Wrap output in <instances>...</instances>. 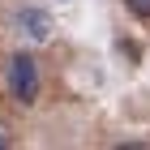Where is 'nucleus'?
I'll return each instance as SVG.
<instances>
[{"label": "nucleus", "instance_id": "obj_1", "mask_svg": "<svg viewBox=\"0 0 150 150\" xmlns=\"http://www.w3.org/2000/svg\"><path fill=\"white\" fill-rule=\"evenodd\" d=\"M4 81H9V94H13V99H17L22 107L39 103V90H43V73H39L35 56L17 52V56L9 60V69H4Z\"/></svg>", "mask_w": 150, "mask_h": 150}, {"label": "nucleus", "instance_id": "obj_2", "mask_svg": "<svg viewBox=\"0 0 150 150\" xmlns=\"http://www.w3.org/2000/svg\"><path fill=\"white\" fill-rule=\"evenodd\" d=\"M13 26H17V35L26 39V43H47V39L56 35V22H52V13L39 9V4H22V9L13 13Z\"/></svg>", "mask_w": 150, "mask_h": 150}, {"label": "nucleus", "instance_id": "obj_3", "mask_svg": "<svg viewBox=\"0 0 150 150\" xmlns=\"http://www.w3.org/2000/svg\"><path fill=\"white\" fill-rule=\"evenodd\" d=\"M125 9L133 17H142V22H150V0H125Z\"/></svg>", "mask_w": 150, "mask_h": 150}, {"label": "nucleus", "instance_id": "obj_4", "mask_svg": "<svg viewBox=\"0 0 150 150\" xmlns=\"http://www.w3.org/2000/svg\"><path fill=\"white\" fill-rule=\"evenodd\" d=\"M4 146H13V133H9V125L0 120V150H4Z\"/></svg>", "mask_w": 150, "mask_h": 150}]
</instances>
